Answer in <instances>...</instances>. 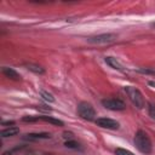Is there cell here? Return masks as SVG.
Listing matches in <instances>:
<instances>
[{"label": "cell", "instance_id": "obj_1", "mask_svg": "<svg viewBox=\"0 0 155 155\" xmlns=\"http://www.w3.org/2000/svg\"><path fill=\"white\" fill-rule=\"evenodd\" d=\"M134 145H136V148H137L140 153H143V154H150V153H151V149H153L150 138H149L148 134H147L144 131H142V130L137 131V133H136V136H134Z\"/></svg>", "mask_w": 155, "mask_h": 155}, {"label": "cell", "instance_id": "obj_6", "mask_svg": "<svg viewBox=\"0 0 155 155\" xmlns=\"http://www.w3.org/2000/svg\"><path fill=\"white\" fill-rule=\"evenodd\" d=\"M96 125L102 128H108V130H117L120 126L117 121L109 119V117H98L96 120Z\"/></svg>", "mask_w": 155, "mask_h": 155}, {"label": "cell", "instance_id": "obj_11", "mask_svg": "<svg viewBox=\"0 0 155 155\" xmlns=\"http://www.w3.org/2000/svg\"><path fill=\"white\" fill-rule=\"evenodd\" d=\"M25 67H27V69H29L30 71H33L35 74H44L45 73V69L44 68H41L40 65L34 64V63H27Z\"/></svg>", "mask_w": 155, "mask_h": 155}, {"label": "cell", "instance_id": "obj_10", "mask_svg": "<svg viewBox=\"0 0 155 155\" xmlns=\"http://www.w3.org/2000/svg\"><path fill=\"white\" fill-rule=\"evenodd\" d=\"M17 133H19V128L18 127H8L6 130H2L1 131V137L6 138V137H12V136H16Z\"/></svg>", "mask_w": 155, "mask_h": 155}, {"label": "cell", "instance_id": "obj_14", "mask_svg": "<svg viewBox=\"0 0 155 155\" xmlns=\"http://www.w3.org/2000/svg\"><path fill=\"white\" fill-rule=\"evenodd\" d=\"M115 154L116 155H134L132 151H130L127 149H124V148H116L115 149Z\"/></svg>", "mask_w": 155, "mask_h": 155}, {"label": "cell", "instance_id": "obj_7", "mask_svg": "<svg viewBox=\"0 0 155 155\" xmlns=\"http://www.w3.org/2000/svg\"><path fill=\"white\" fill-rule=\"evenodd\" d=\"M1 71H2V74H4L6 78H8V79H11V80H16V81L21 80V75H19L15 69H12V68L2 67Z\"/></svg>", "mask_w": 155, "mask_h": 155}, {"label": "cell", "instance_id": "obj_20", "mask_svg": "<svg viewBox=\"0 0 155 155\" xmlns=\"http://www.w3.org/2000/svg\"><path fill=\"white\" fill-rule=\"evenodd\" d=\"M15 124V121H4L2 122V125H13Z\"/></svg>", "mask_w": 155, "mask_h": 155}, {"label": "cell", "instance_id": "obj_2", "mask_svg": "<svg viewBox=\"0 0 155 155\" xmlns=\"http://www.w3.org/2000/svg\"><path fill=\"white\" fill-rule=\"evenodd\" d=\"M125 91L130 98V101L133 103V105H136L138 109H143L144 105H145V102H144V98L140 93V91L136 87H132V86H126L125 87Z\"/></svg>", "mask_w": 155, "mask_h": 155}, {"label": "cell", "instance_id": "obj_21", "mask_svg": "<svg viewBox=\"0 0 155 155\" xmlns=\"http://www.w3.org/2000/svg\"><path fill=\"white\" fill-rule=\"evenodd\" d=\"M153 25H155V23H154V24H153Z\"/></svg>", "mask_w": 155, "mask_h": 155}, {"label": "cell", "instance_id": "obj_17", "mask_svg": "<svg viewBox=\"0 0 155 155\" xmlns=\"http://www.w3.org/2000/svg\"><path fill=\"white\" fill-rule=\"evenodd\" d=\"M64 145H65L67 148H71V149H76V148L79 147V144H78L76 142H74V140H67V142L64 143Z\"/></svg>", "mask_w": 155, "mask_h": 155}, {"label": "cell", "instance_id": "obj_5", "mask_svg": "<svg viewBox=\"0 0 155 155\" xmlns=\"http://www.w3.org/2000/svg\"><path fill=\"white\" fill-rule=\"evenodd\" d=\"M102 104L104 108L109 110H114V111L124 110L126 108V104L121 99H117V98H105L102 101Z\"/></svg>", "mask_w": 155, "mask_h": 155}, {"label": "cell", "instance_id": "obj_4", "mask_svg": "<svg viewBox=\"0 0 155 155\" xmlns=\"http://www.w3.org/2000/svg\"><path fill=\"white\" fill-rule=\"evenodd\" d=\"M116 40V35L113 33H104V34H98L94 36H90L87 39V42L94 44V45H101V44H109Z\"/></svg>", "mask_w": 155, "mask_h": 155}, {"label": "cell", "instance_id": "obj_15", "mask_svg": "<svg viewBox=\"0 0 155 155\" xmlns=\"http://www.w3.org/2000/svg\"><path fill=\"white\" fill-rule=\"evenodd\" d=\"M138 71H139V73H143V74H148V75H153V76H155V70H154V69H149V68H139Z\"/></svg>", "mask_w": 155, "mask_h": 155}, {"label": "cell", "instance_id": "obj_8", "mask_svg": "<svg viewBox=\"0 0 155 155\" xmlns=\"http://www.w3.org/2000/svg\"><path fill=\"white\" fill-rule=\"evenodd\" d=\"M104 61H105V63L107 64H109L113 69H116V70H122V65L116 61V58H114V57H110V56H108V57H105L104 58Z\"/></svg>", "mask_w": 155, "mask_h": 155}, {"label": "cell", "instance_id": "obj_19", "mask_svg": "<svg viewBox=\"0 0 155 155\" xmlns=\"http://www.w3.org/2000/svg\"><path fill=\"white\" fill-rule=\"evenodd\" d=\"M38 110H42V111H50V110H51V108L45 107V105H40V107H38Z\"/></svg>", "mask_w": 155, "mask_h": 155}, {"label": "cell", "instance_id": "obj_12", "mask_svg": "<svg viewBox=\"0 0 155 155\" xmlns=\"http://www.w3.org/2000/svg\"><path fill=\"white\" fill-rule=\"evenodd\" d=\"M40 119L44 120V121H46V122H50V124H52V125H56V126H63V125H64L63 121H61V120H58V119H54V117H52V116H40Z\"/></svg>", "mask_w": 155, "mask_h": 155}, {"label": "cell", "instance_id": "obj_13", "mask_svg": "<svg viewBox=\"0 0 155 155\" xmlns=\"http://www.w3.org/2000/svg\"><path fill=\"white\" fill-rule=\"evenodd\" d=\"M41 97L45 99V101H47V102H50V103H52V102H54V98H53V96L51 94V93H48L47 91H44V90H41Z\"/></svg>", "mask_w": 155, "mask_h": 155}, {"label": "cell", "instance_id": "obj_18", "mask_svg": "<svg viewBox=\"0 0 155 155\" xmlns=\"http://www.w3.org/2000/svg\"><path fill=\"white\" fill-rule=\"evenodd\" d=\"M149 115L155 119V105L154 104H149Z\"/></svg>", "mask_w": 155, "mask_h": 155}, {"label": "cell", "instance_id": "obj_16", "mask_svg": "<svg viewBox=\"0 0 155 155\" xmlns=\"http://www.w3.org/2000/svg\"><path fill=\"white\" fill-rule=\"evenodd\" d=\"M40 119V116H23L22 117V121H24V122H34V121H38Z\"/></svg>", "mask_w": 155, "mask_h": 155}, {"label": "cell", "instance_id": "obj_9", "mask_svg": "<svg viewBox=\"0 0 155 155\" xmlns=\"http://www.w3.org/2000/svg\"><path fill=\"white\" fill-rule=\"evenodd\" d=\"M28 139H31V140H36V139H48L51 138V134L50 133H46V132H42V133H29V134H25Z\"/></svg>", "mask_w": 155, "mask_h": 155}, {"label": "cell", "instance_id": "obj_3", "mask_svg": "<svg viewBox=\"0 0 155 155\" xmlns=\"http://www.w3.org/2000/svg\"><path fill=\"white\" fill-rule=\"evenodd\" d=\"M78 114L87 121H92L96 116V110L92 107V104L87 103V102H81L78 105Z\"/></svg>", "mask_w": 155, "mask_h": 155}]
</instances>
